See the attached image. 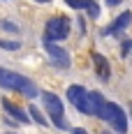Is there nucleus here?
Segmentation results:
<instances>
[{"instance_id":"nucleus-9","label":"nucleus","mask_w":132,"mask_h":134,"mask_svg":"<svg viewBox=\"0 0 132 134\" xmlns=\"http://www.w3.org/2000/svg\"><path fill=\"white\" fill-rule=\"evenodd\" d=\"M130 21H132V14H130V12H123L118 19H116V21H114V23H111V26L104 30V35H111V32H120L123 28H128V26H130Z\"/></svg>"},{"instance_id":"nucleus-2","label":"nucleus","mask_w":132,"mask_h":134,"mask_svg":"<svg viewBox=\"0 0 132 134\" xmlns=\"http://www.w3.org/2000/svg\"><path fill=\"white\" fill-rule=\"evenodd\" d=\"M67 99L74 104V109H79L86 116H95V104H93L91 93L83 86H70L67 88Z\"/></svg>"},{"instance_id":"nucleus-17","label":"nucleus","mask_w":132,"mask_h":134,"mask_svg":"<svg viewBox=\"0 0 132 134\" xmlns=\"http://www.w3.org/2000/svg\"><path fill=\"white\" fill-rule=\"evenodd\" d=\"M120 0H107V5H118Z\"/></svg>"},{"instance_id":"nucleus-12","label":"nucleus","mask_w":132,"mask_h":134,"mask_svg":"<svg viewBox=\"0 0 132 134\" xmlns=\"http://www.w3.org/2000/svg\"><path fill=\"white\" fill-rule=\"evenodd\" d=\"M0 49H7V51H19L21 44L19 42H9V40H0Z\"/></svg>"},{"instance_id":"nucleus-15","label":"nucleus","mask_w":132,"mask_h":134,"mask_svg":"<svg viewBox=\"0 0 132 134\" xmlns=\"http://www.w3.org/2000/svg\"><path fill=\"white\" fill-rule=\"evenodd\" d=\"M130 49H132V42H130V40H123V44H120V55H123V58H128Z\"/></svg>"},{"instance_id":"nucleus-13","label":"nucleus","mask_w":132,"mask_h":134,"mask_svg":"<svg viewBox=\"0 0 132 134\" xmlns=\"http://www.w3.org/2000/svg\"><path fill=\"white\" fill-rule=\"evenodd\" d=\"M0 28H2V30H7V32H14V35L19 32V26L12 23V21H0Z\"/></svg>"},{"instance_id":"nucleus-16","label":"nucleus","mask_w":132,"mask_h":134,"mask_svg":"<svg viewBox=\"0 0 132 134\" xmlns=\"http://www.w3.org/2000/svg\"><path fill=\"white\" fill-rule=\"evenodd\" d=\"M72 134H86V130H81V127H77V130H72Z\"/></svg>"},{"instance_id":"nucleus-3","label":"nucleus","mask_w":132,"mask_h":134,"mask_svg":"<svg viewBox=\"0 0 132 134\" xmlns=\"http://www.w3.org/2000/svg\"><path fill=\"white\" fill-rule=\"evenodd\" d=\"M70 35V19L67 16H53L44 26V42H63Z\"/></svg>"},{"instance_id":"nucleus-5","label":"nucleus","mask_w":132,"mask_h":134,"mask_svg":"<svg viewBox=\"0 0 132 134\" xmlns=\"http://www.w3.org/2000/svg\"><path fill=\"white\" fill-rule=\"evenodd\" d=\"M107 120L111 122V127H114L118 134L128 132V118H125V111H123L118 104L107 102Z\"/></svg>"},{"instance_id":"nucleus-10","label":"nucleus","mask_w":132,"mask_h":134,"mask_svg":"<svg viewBox=\"0 0 132 134\" xmlns=\"http://www.w3.org/2000/svg\"><path fill=\"white\" fill-rule=\"evenodd\" d=\"M28 116H30V118H33L35 122H37V125H42V127L46 125V118L42 116V111H40L37 107H28Z\"/></svg>"},{"instance_id":"nucleus-1","label":"nucleus","mask_w":132,"mask_h":134,"mask_svg":"<svg viewBox=\"0 0 132 134\" xmlns=\"http://www.w3.org/2000/svg\"><path fill=\"white\" fill-rule=\"evenodd\" d=\"M0 88H5V90H19L21 95H26L30 99H33L35 95H40L37 86L30 79L16 74V72H9V69H5V67H0Z\"/></svg>"},{"instance_id":"nucleus-8","label":"nucleus","mask_w":132,"mask_h":134,"mask_svg":"<svg viewBox=\"0 0 132 134\" xmlns=\"http://www.w3.org/2000/svg\"><path fill=\"white\" fill-rule=\"evenodd\" d=\"M2 107H5V111L12 116L14 120H19V122H28V120H30V116H28L26 111H21V109L16 107V104H12L9 99H2Z\"/></svg>"},{"instance_id":"nucleus-14","label":"nucleus","mask_w":132,"mask_h":134,"mask_svg":"<svg viewBox=\"0 0 132 134\" xmlns=\"http://www.w3.org/2000/svg\"><path fill=\"white\" fill-rule=\"evenodd\" d=\"M65 2L70 7H74V9H86V2L88 0H65Z\"/></svg>"},{"instance_id":"nucleus-6","label":"nucleus","mask_w":132,"mask_h":134,"mask_svg":"<svg viewBox=\"0 0 132 134\" xmlns=\"http://www.w3.org/2000/svg\"><path fill=\"white\" fill-rule=\"evenodd\" d=\"M44 46H46V53H49V58H51V63L56 67H63V69L70 67V55H67V51H63L60 46H56L53 42H46Z\"/></svg>"},{"instance_id":"nucleus-20","label":"nucleus","mask_w":132,"mask_h":134,"mask_svg":"<svg viewBox=\"0 0 132 134\" xmlns=\"http://www.w3.org/2000/svg\"><path fill=\"white\" fill-rule=\"evenodd\" d=\"M102 134H111V132H102Z\"/></svg>"},{"instance_id":"nucleus-18","label":"nucleus","mask_w":132,"mask_h":134,"mask_svg":"<svg viewBox=\"0 0 132 134\" xmlns=\"http://www.w3.org/2000/svg\"><path fill=\"white\" fill-rule=\"evenodd\" d=\"M37 2H51V0H37Z\"/></svg>"},{"instance_id":"nucleus-4","label":"nucleus","mask_w":132,"mask_h":134,"mask_svg":"<svg viewBox=\"0 0 132 134\" xmlns=\"http://www.w3.org/2000/svg\"><path fill=\"white\" fill-rule=\"evenodd\" d=\"M42 99H44V109L49 111V116H51V120L60 127V130H65V118H63V102H60V97L53 93H42Z\"/></svg>"},{"instance_id":"nucleus-7","label":"nucleus","mask_w":132,"mask_h":134,"mask_svg":"<svg viewBox=\"0 0 132 134\" xmlns=\"http://www.w3.org/2000/svg\"><path fill=\"white\" fill-rule=\"evenodd\" d=\"M93 63H95V72L100 74L102 81H107L111 76V67H109V63H107V58L102 53H93Z\"/></svg>"},{"instance_id":"nucleus-19","label":"nucleus","mask_w":132,"mask_h":134,"mask_svg":"<svg viewBox=\"0 0 132 134\" xmlns=\"http://www.w3.org/2000/svg\"><path fill=\"white\" fill-rule=\"evenodd\" d=\"M130 116H132V102H130Z\"/></svg>"},{"instance_id":"nucleus-11","label":"nucleus","mask_w":132,"mask_h":134,"mask_svg":"<svg viewBox=\"0 0 132 134\" xmlns=\"http://www.w3.org/2000/svg\"><path fill=\"white\" fill-rule=\"evenodd\" d=\"M86 12H88L91 19H97V16H100V7H97L95 0H88V2H86Z\"/></svg>"}]
</instances>
